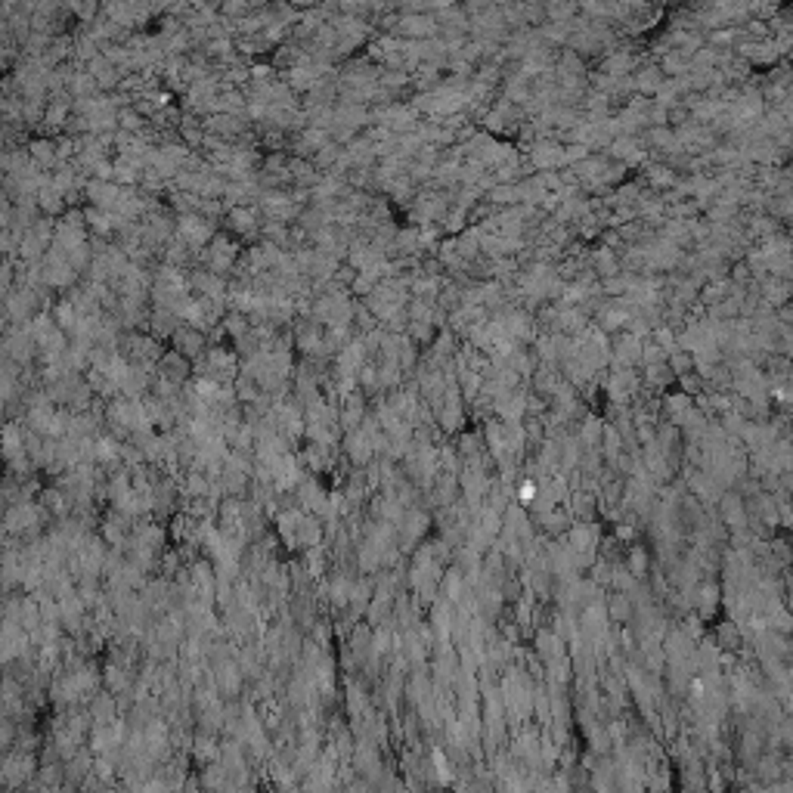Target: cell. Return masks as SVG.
I'll return each mask as SVG.
<instances>
[{"instance_id": "obj_1", "label": "cell", "mask_w": 793, "mask_h": 793, "mask_svg": "<svg viewBox=\"0 0 793 793\" xmlns=\"http://www.w3.org/2000/svg\"><path fill=\"white\" fill-rule=\"evenodd\" d=\"M34 524H38V512H34V505L19 502V505H13L10 512H6V530H10V533H25V530H31Z\"/></svg>"}, {"instance_id": "obj_2", "label": "cell", "mask_w": 793, "mask_h": 793, "mask_svg": "<svg viewBox=\"0 0 793 793\" xmlns=\"http://www.w3.org/2000/svg\"><path fill=\"white\" fill-rule=\"evenodd\" d=\"M208 258H211V267H214V270H223V267L236 258V248L230 242H214V251H208Z\"/></svg>"}]
</instances>
